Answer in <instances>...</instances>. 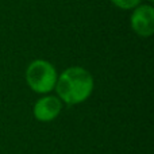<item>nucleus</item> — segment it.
I'll list each match as a JSON object with an SVG mask.
<instances>
[{"instance_id": "f257e3e1", "label": "nucleus", "mask_w": 154, "mask_h": 154, "mask_svg": "<svg viewBox=\"0 0 154 154\" xmlns=\"http://www.w3.org/2000/svg\"><path fill=\"white\" fill-rule=\"evenodd\" d=\"M58 99L73 106L85 101L93 91V79L87 69L72 66L61 73L57 79L56 87Z\"/></svg>"}, {"instance_id": "f03ea898", "label": "nucleus", "mask_w": 154, "mask_h": 154, "mask_svg": "<svg viewBox=\"0 0 154 154\" xmlns=\"http://www.w3.org/2000/svg\"><path fill=\"white\" fill-rule=\"evenodd\" d=\"M57 79V70L49 61L35 60L27 66L26 81L29 87L37 93H48L54 89Z\"/></svg>"}, {"instance_id": "7ed1b4c3", "label": "nucleus", "mask_w": 154, "mask_h": 154, "mask_svg": "<svg viewBox=\"0 0 154 154\" xmlns=\"http://www.w3.org/2000/svg\"><path fill=\"white\" fill-rule=\"evenodd\" d=\"M131 27L139 37H152L154 32V8L152 5L143 4L134 10Z\"/></svg>"}, {"instance_id": "20e7f679", "label": "nucleus", "mask_w": 154, "mask_h": 154, "mask_svg": "<svg viewBox=\"0 0 154 154\" xmlns=\"http://www.w3.org/2000/svg\"><path fill=\"white\" fill-rule=\"evenodd\" d=\"M62 109V103L56 96H43L35 103L34 116L39 122H51L60 115Z\"/></svg>"}, {"instance_id": "39448f33", "label": "nucleus", "mask_w": 154, "mask_h": 154, "mask_svg": "<svg viewBox=\"0 0 154 154\" xmlns=\"http://www.w3.org/2000/svg\"><path fill=\"white\" fill-rule=\"evenodd\" d=\"M111 2L122 10H131V8L138 7L141 0H111Z\"/></svg>"}, {"instance_id": "423d86ee", "label": "nucleus", "mask_w": 154, "mask_h": 154, "mask_svg": "<svg viewBox=\"0 0 154 154\" xmlns=\"http://www.w3.org/2000/svg\"><path fill=\"white\" fill-rule=\"evenodd\" d=\"M149 2H153V0H149Z\"/></svg>"}]
</instances>
